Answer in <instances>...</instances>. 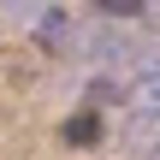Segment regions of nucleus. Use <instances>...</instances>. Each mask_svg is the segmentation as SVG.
Masks as SVG:
<instances>
[{
    "instance_id": "f257e3e1",
    "label": "nucleus",
    "mask_w": 160,
    "mask_h": 160,
    "mask_svg": "<svg viewBox=\"0 0 160 160\" xmlns=\"http://www.w3.org/2000/svg\"><path fill=\"white\" fill-rule=\"evenodd\" d=\"M101 12H113V18H137L142 0H101Z\"/></svg>"
}]
</instances>
